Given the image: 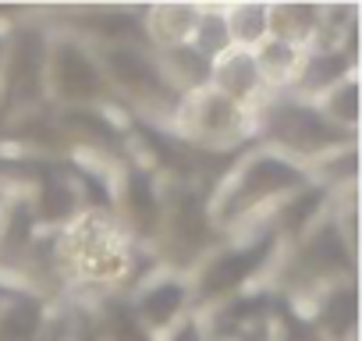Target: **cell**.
Segmentation results:
<instances>
[{
  "label": "cell",
  "instance_id": "obj_1",
  "mask_svg": "<svg viewBox=\"0 0 362 341\" xmlns=\"http://www.w3.org/2000/svg\"><path fill=\"white\" fill-rule=\"evenodd\" d=\"M142 245L114 221L110 210H78L54 231V274L75 291L100 299L128 295L142 277L135 270Z\"/></svg>",
  "mask_w": 362,
  "mask_h": 341
},
{
  "label": "cell",
  "instance_id": "obj_2",
  "mask_svg": "<svg viewBox=\"0 0 362 341\" xmlns=\"http://www.w3.org/2000/svg\"><path fill=\"white\" fill-rule=\"evenodd\" d=\"M302 189H309V170L277 156L274 149H252L238 153L231 167L217 178L214 192H206L210 224L221 235H256L267 231L274 214L295 200Z\"/></svg>",
  "mask_w": 362,
  "mask_h": 341
},
{
  "label": "cell",
  "instance_id": "obj_3",
  "mask_svg": "<svg viewBox=\"0 0 362 341\" xmlns=\"http://www.w3.org/2000/svg\"><path fill=\"white\" fill-rule=\"evenodd\" d=\"M217 249V231L210 224L206 192L199 182L160 178V224L153 235V253L170 274L189 277L206 253Z\"/></svg>",
  "mask_w": 362,
  "mask_h": 341
},
{
  "label": "cell",
  "instance_id": "obj_4",
  "mask_svg": "<svg viewBox=\"0 0 362 341\" xmlns=\"http://www.w3.org/2000/svg\"><path fill=\"white\" fill-rule=\"evenodd\" d=\"M256 135L263 139V149H274L277 156L298 163V167H313L316 160L355 146V135L337 132L334 125H327L316 107L309 100H298L291 93H270L259 107H256Z\"/></svg>",
  "mask_w": 362,
  "mask_h": 341
},
{
  "label": "cell",
  "instance_id": "obj_5",
  "mask_svg": "<svg viewBox=\"0 0 362 341\" xmlns=\"http://www.w3.org/2000/svg\"><path fill=\"white\" fill-rule=\"evenodd\" d=\"M277 284L295 302H313L337 281L355 277V253L344 245L334 214H323L309 231H302L274 263Z\"/></svg>",
  "mask_w": 362,
  "mask_h": 341
},
{
  "label": "cell",
  "instance_id": "obj_6",
  "mask_svg": "<svg viewBox=\"0 0 362 341\" xmlns=\"http://www.w3.org/2000/svg\"><path fill=\"white\" fill-rule=\"evenodd\" d=\"M284 242L274 231H256L242 235L228 245H217L199 260V267L189 274V295H192V313H203L238 291L256 288V281L277 263Z\"/></svg>",
  "mask_w": 362,
  "mask_h": 341
},
{
  "label": "cell",
  "instance_id": "obj_7",
  "mask_svg": "<svg viewBox=\"0 0 362 341\" xmlns=\"http://www.w3.org/2000/svg\"><path fill=\"white\" fill-rule=\"evenodd\" d=\"M170 128L177 132L181 146H189L206 156H238L249 139H256V117L252 110L231 103L217 89H196L185 93L170 117Z\"/></svg>",
  "mask_w": 362,
  "mask_h": 341
},
{
  "label": "cell",
  "instance_id": "obj_8",
  "mask_svg": "<svg viewBox=\"0 0 362 341\" xmlns=\"http://www.w3.org/2000/svg\"><path fill=\"white\" fill-rule=\"evenodd\" d=\"M110 96H121L142 121L170 125L181 96L167 86L149 47H96L93 50Z\"/></svg>",
  "mask_w": 362,
  "mask_h": 341
},
{
  "label": "cell",
  "instance_id": "obj_9",
  "mask_svg": "<svg viewBox=\"0 0 362 341\" xmlns=\"http://www.w3.org/2000/svg\"><path fill=\"white\" fill-rule=\"evenodd\" d=\"M43 100L57 110H78V107H103L110 100V89L103 82L100 61L93 47L82 40L61 33L47 36L43 50Z\"/></svg>",
  "mask_w": 362,
  "mask_h": 341
},
{
  "label": "cell",
  "instance_id": "obj_10",
  "mask_svg": "<svg viewBox=\"0 0 362 341\" xmlns=\"http://www.w3.org/2000/svg\"><path fill=\"white\" fill-rule=\"evenodd\" d=\"M110 214L139 245H153L160 224V175L139 156L110 170Z\"/></svg>",
  "mask_w": 362,
  "mask_h": 341
},
{
  "label": "cell",
  "instance_id": "obj_11",
  "mask_svg": "<svg viewBox=\"0 0 362 341\" xmlns=\"http://www.w3.org/2000/svg\"><path fill=\"white\" fill-rule=\"evenodd\" d=\"M274 306L277 295L263 288L238 291L196 313L203 327V341H274Z\"/></svg>",
  "mask_w": 362,
  "mask_h": 341
},
{
  "label": "cell",
  "instance_id": "obj_12",
  "mask_svg": "<svg viewBox=\"0 0 362 341\" xmlns=\"http://www.w3.org/2000/svg\"><path fill=\"white\" fill-rule=\"evenodd\" d=\"M128 306L139 320V327L156 341L160 334H167L174 323H181L192 313V295H189V277L160 270L153 277H142L132 291H128Z\"/></svg>",
  "mask_w": 362,
  "mask_h": 341
},
{
  "label": "cell",
  "instance_id": "obj_13",
  "mask_svg": "<svg viewBox=\"0 0 362 341\" xmlns=\"http://www.w3.org/2000/svg\"><path fill=\"white\" fill-rule=\"evenodd\" d=\"M36 242H40V221L33 200L25 192L8 196L0 203V281L18 288Z\"/></svg>",
  "mask_w": 362,
  "mask_h": 341
},
{
  "label": "cell",
  "instance_id": "obj_14",
  "mask_svg": "<svg viewBox=\"0 0 362 341\" xmlns=\"http://www.w3.org/2000/svg\"><path fill=\"white\" fill-rule=\"evenodd\" d=\"M309 327L316 341H355L358 330V295H355V277L337 281L327 291H320L309 302Z\"/></svg>",
  "mask_w": 362,
  "mask_h": 341
},
{
  "label": "cell",
  "instance_id": "obj_15",
  "mask_svg": "<svg viewBox=\"0 0 362 341\" xmlns=\"http://www.w3.org/2000/svg\"><path fill=\"white\" fill-rule=\"evenodd\" d=\"M210 89H217L221 96H228L231 103H238V107H245L252 114L270 96L249 50H228L224 57H217L214 71H210Z\"/></svg>",
  "mask_w": 362,
  "mask_h": 341
},
{
  "label": "cell",
  "instance_id": "obj_16",
  "mask_svg": "<svg viewBox=\"0 0 362 341\" xmlns=\"http://www.w3.org/2000/svg\"><path fill=\"white\" fill-rule=\"evenodd\" d=\"M47 316L43 295L29 288H8L0 299V341H40Z\"/></svg>",
  "mask_w": 362,
  "mask_h": 341
},
{
  "label": "cell",
  "instance_id": "obj_17",
  "mask_svg": "<svg viewBox=\"0 0 362 341\" xmlns=\"http://www.w3.org/2000/svg\"><path fill=\"white\" fill-rule=\"evenodd\" d=\"M199 8L196 4H153L142 11V33L149 50H167V47H185L192 40Z\"/></svg>",
  "mask_w": 362,
  "mask_h": 341
},
{
  "label": "cell",
  "instance_id": "obj_18",
  "mask_svg": "<svg viewBox=\"0 0 362 341\" xmlns=\"http://www.w3.org/2000/svg\"><path fill=\"white\" fill-rule=\"evenodd\" d=\"M153 57H156L160 75L167 79V86H170L177 96H185V93H196V89H206V86H210L214 64H210L206 57H199L189 43H185V47L153 50Z\"/></svg>",
  "mask_w": 362,
  "mask_h": 341
},
{
  "label": "cell",
  "instance_id": "obj_19",
  "mask_svg": "<svg viewBox=\"0 0 362 341\" xmlns=\"http://www.w3.org/2000/svg\"><path fill=\"white\" fill-rule=\"evenodd\" d=\"M249 54L259 68V79H263L267 93H288L298 68H302V57H305V50H298L291 43H281V40H270V36Z\"/></svg>",
  "mask_w": 362,
  "mask_h": 341
},
{
  "label": "cell",
  "instance_id": "obj_20",
  "mask_svg": "<svg viewBox=\"0 0 362 341\" xmlns=\"http://www.w3.org/2000/svg\"><path fill=\"white\" fill-rule=\"evenodd\" d=\"M89 323H93V337L96 341H153L139 327V320H135V313L128 306V295H107V299H100L93 306Z\"/></svg>",
  "mask_w": 362,
  "mask_h": 341
},
{
  "label": "cell",
  "instance_id": "obj_21",
  "mask_svg": "<svg viewBox=\"0 0 362 341\" xmlns=\"http://www.w3.org/2000/svg\"><path fill=\"white\" fill-rule=\"evenodd\" d=\"M267 22H270V40L309 50L320 22V4H267Z\"/></svg>",
  "mask_w": 362,
  "mask_h": 341
},
{
  "label": "cell",
  "instance_id": "obj_22",
  "mask_svg": "<svg viewBox=\"0 0 362 341\" xmlns=\"http://www.w3.org/2000/svg\"><path fill=\"white\" fill-rule=\"evenodd\" d=\"M309 103L316 107V114L327 125H334L337 132L355 135V128H358V71L344 75L341 82H334L330 89H323Z\"/></svg>",
  "mask_w": 362,
  "mask_h": 341
},
{
  "label": "cell",
  "instance_id": "obj_23",
  "mask_svg": "<svg viewBox=\"0 0 362 341\" xmlns=\"http://www.w3.org/2000/svg\"><path fill=\"white\" fill-rule=\"evenodd\" d=\"M221 11H224V25H228L235 50H256L270 36L267 4H231V8H221Z\"/></svg>",
  "mask_w": 362,
  "mask_h": 341
},
{
  "label": "cell",
  "instance_id": "obj_24",
  "mask_svg": "<svg viewBox=\"0 0 362 341\" xmlns=\"http://www.w3.org/2000/svg\"><path fill=\"white\" fill-rule=\"evenodd\" d=\"M189 47H192L199 57H206L210 64H214L217 57H224L228 50H235L221 8H199V18H196V29H192Z\"/></svg>",
  "mask_w": 362,
  "mask_h": 341
},
{
  "label": "cell",
  "instance_id": "obj_25",
  "mask_svg": "<svg viewBox=\"0 0 362 341\" xmlns=\"http://www.w3.org/2000/svg\"><path fill=\"white\" fill-rule=\"evenodd\" d=\"M156 341H203V327H199V316L189 313L181 323H174L167 334H160Z\"/></svg>",
  "mask_w": 362,
  "mask_h": 341
},
{
  "label": "cell",
  "instance_id": "obj_26",
  "mask_svg": "<svg viewBox=\"0 0 362 341\" xmlns=\"http://www.w3.org/2000/svg\"><path fill=\"white\" fill-rule=\"evenodd\" d=\"M0 61H4V33H0Z\"/></svg>",
  "mask_w": 362,
  "mask_h": 341
}]
</instances>
